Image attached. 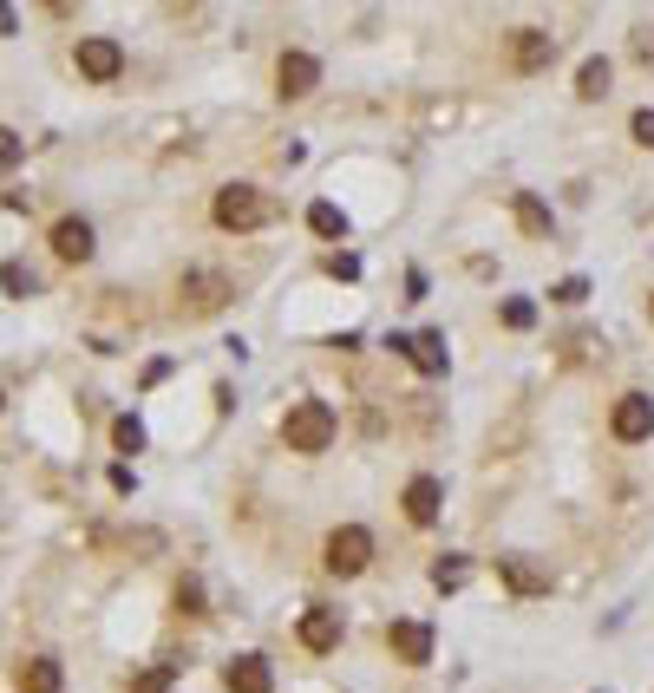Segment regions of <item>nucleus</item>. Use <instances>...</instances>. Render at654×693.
<instances>
[{"label": "nucleus", "instance_id": "1", "mask_svg": "<svg viewBox=\"0 0 654 693\" xmlns=\"http://www.w3.org/2000/svg\"><path fill=\"white\" fill-rule=\"evenodd\" d=\"M334 432H341V419H334V406H328V399H295V406L282 413V445H288V452H301V458L328 452V445H334Z\"/></svg>", "mask_w": 654, "mask_h": 693}, {"label": "nucleus", "instance_id": "2", "mask_svg": "<svg viewBox=\"0 0 654 693\" xmlns=\"http://www.w3.org/2000/svg\"><path fill=\"white\" fill-rule=\"evenodd\" d=\"M210 216H216V229L249 236V229L275 223V196H269V190H255V183H223V190H216V203H210Z\"/></svg>", "mask_w": 654, "mask_h": 693}, {"label": "nucleus", "instance_id": "3", "mask_svg": "<svg viewBox=\"0 0 654 693\" xmlns=\"http://www.w3.org/2000/svg\"><path fill=\"white\" fill-rule=\"evenodd\" d=\"M236 301V282L223 275V268H190L183 282H177V314L183 321H210V314H223Z\"/></svg>", "mask_w": 654, "mask_h": 693}, {"label": "nucleus", "instance_id": "4", "mask_svg": "<svg viewBox=\"0 0 654 693\" xmlns=\"http://www.w3.org/2000/svg\"><path fill=\"white\" fill-rule=\"evenodd\" d=\"M321 563H328V576H360V570L373 563V530H360V524H341V530H328V543H321Z\"/></svg>", "mask_w": 654, "mask_h": 693}, {"label": "nucleus", "instance_id": "5", "mask_svg": "<svg viewBox=\"0 0 654 693\" xmlns=\"http://www.w3.org/2000/svg\"><path fill=\"white\" fill-rule=\"evenodd\" d=\"M72 65H79V79H92V85H111V79L124 72V46H118L111 33H85V39L72 46Z\"/></svg>", "mask_w": 654, "mask_h": 693}, {"label": "nucleus", "instance_id": "6", "mask_svg": "<svg viewBox=\"0 0 654 693\" xmlns=\"http://www.w3.org/2000/svg\"><path fill=\"white\" fill-rule=\"evenodd\" d=\"M609 432H616L622 445H649L654 439V399L649 393H622V399L609 406Z\"/></svg>", "mask_w": 654, "mask_h": 693}, {"label": "nucleus", "instance_id": "7", "mask_svg": "<svg viewBox=\"0 0 654 693\" xmlns=\"http://www.w3.org/2000/svg\"><path fill=\"white\" fill-rule=\"evenodd\" d=\"M550 59H557V33H544V26H518L511 33V65L518 72H550Z\"/></svg>", "mask_w": 654, "mask_h": 693}, {"label": "nucleus", "instance_id": "8", "mask_svg": "<svg viewBox=\"0 0 654 693\" xmlns=\"http://www.w3.org/2000/svg\"><path fill=\"white\" fill-rule=\"evenodd\" d=\"M321 85V59L314 52H282V65H275V92L282 98H308Z\"/></svg>", "mask_w": 654, "mask_h": 693}, {"label": "nucleus", "instance_id": "9", "mask_svg": "<svg viewBox=\"0 0 654 693\" xmlns=\"http://www.w3.org/2000/svg\"><path fill=\"white\" fill-rule=\"evenodd\" d=\"M400 504H406V524H419V530H426V524H439V511H445V485H439L432 471H419V478L406 485V498H400Z\"/></svg>", "mask_w": 654, "mask_h": 693}, {"label": "nucleus", "instance_id": "10", "mask_svg": "<svg viewBox=\"0 0 654 693\" xmlns=\"http://www.w3.org/2000/svg\"><path fill=\"white\" fill-rule=\"evenodd\" d=\"M387 655L406 661V668H426V661H432V629H426V622H393V629H387Z\"/></svg>", "mask_w": 654, "mask_h": 693}, {"label": "nucleus", "instance_id": "11", "mask_svg": "<svg viewBox=\"0 0 654 693\" xmlns=\"http://www.w3.org/2000/svg\"><path fill=\"white\" fill-rule=\"evenodd\" d=\"M92 249H98V242H92V223H85V216H59V223H52V255H59V262H92Z\"/></svg>", "mask_w": 654, "mask_h": 693}, {"label": "nucleus", "instance_id": "12", "mask_svg": "<svg viewBox=\"0 0 654 693\" xmlns=\"http://www.w3.org/2000/svg\"><path fill=\"white\" fill-rule=\"evenodd\" d=\"M341 635H347V629H341V609H308V616H301V648H308V655H334Z\"/></svg>", "mask_w": 654, "mask_h": 693}, {"label": "nucleus", "instance_id": "13", "mask_svg": "<svg viewBox=\"0 0 654 693\" xmlns=\"http://www.w3.org/2000/svg\"><path fill=\"white\" fill-rule=\"evenodd\" d=\"M223 688L229 693H275V668H269L262 655H236V661L223 668Z\"/></svg>", "mask_w": 654, "mask_h": 693}, {"label": "nucleus", "instance_id": "14", "mask_svg": "<svg viewBox=\"0 0 654 693\" xmlns=\"http://www.w3.org/2000/svg\"><path fill=\"white\" fill-rule=\"evenodd\" d=\"M498 576L511 596H550V570H537L531 557H498Z\"/></svg>", "mask_w": 654, "mask_h": 693}, {"label": "nucleus", "instance_id": "15", "mask_svg": "<svg viewBox=\"0 0 654 693\" xmlns=\"http://www.w3.org/2000/svg\"><path fill=\"white\" fill-rule=\"evenodd\" d=\"M511 216H518V229H524L531 242H550V203H544L537 190H518V196H511Z\"/></svg>", "mask_w": 654, "mask_h": 693}, {"label": "nucleus", "instance_id": "16", "mask_svg": "<svg viewBox=\"0 0 654 693\" xmlns=\"http://www.w3.org/2000/svg\"><path fill=\"white\" fill-rule=\"evenodd\" d=\"M406 360H413L426 380H439V373H445V334H439V327L413 334V340H406Z\"/></svg>", "mask_w": 654, "mask_h": 693}, {"label": "nucleus", "instance_id": "17", "mask_svg": "<svg viewBox=\"0 0 654 693\" xmlns=\"http://www.w3.org/2000/svg\"><path fill=\"white\" fill-rule=\"evenodd\" d=\"M59 681H66V668H59L52 655H33V661L20 668V688L26 693H59Z\"/></svg>", "mask_w": 654, "mask_h": 693}, {"label": "nucleus", "instance_id": "18", "mask_svg": "<svg viewBox=\"0 0 654 693\" xmlns=\"http://www.w3.org/2000/svg\"><path fill=\"white\" fill-rule=\"evenodd\" d=\"M609 79H616V72H609V59H583V72H576V98H590V105H596V98H609Z\"/></svg>", "mask_w": 654, "mask_h": 693}, {"label": "nucleus", "instance_id": "19", "mask_svg": "<svg viewBox=\"0 0 654 693\" xmlns=\"http://www.w3.org/2000/svg\"><path fill=\"white\" fill-rule=\"evenodd\" d=\"M308 229H314V236H328V242H334V236H347V210H341V203H328V196H321V203H314V210H308Z\"/></svg>", "mask_w": 654, "mask_h": 693}, {"label": "nucleus", "instance_id": "20", "mask_svg": "<svg viewBox=\"0 0 654 693\" xmlns=\"http://www.w3.org/2000/svg\"><path fill=\"white\" fill-rule=\"evenodd\" d=\"M0 288H7L13 301H26V295H39V275H33L26 262H0Z\"/></svg>", "mask_w": 654, "mask_h": 693}, {"label": "nucleus", "instance_id": "21", "mask_svg": "<svg viewBox=\"0 0 654 693\" xmlns=\"http://www.w3.org/2000/svg\"><path fill=\"white\" fill-rule=\"evenodd\" d=\"M498 321H504L511 334H524V327H537V301H524V295H511V301L498 308Z\"/></svg>", "mask_w": 654, "mask_h": 693}, {"label": "nucleus", "instance_id": "22", "mask_svg": "<svg viewBox=\"0 0 654 693\" xmlns=\"http://www.w3.org/2000/svg\"><path fill=\"white\" fill-rule=\"evenodd\" d=\"M465 576H472L465 557H439V563H432V589H465Z\"/></svg>", "mask_w": 654, "mask_h": 693}, {"label": "nucleus", "instance_id": "23", "mask_svg": "<svg viewBox=\"0 0 654 693\" xmlns=\"http://www.w3.org/2000/svg\"><path fill=\"white\" fill-rule=\"evenodd\" d=\"M170 681H177V661H157L151 674H138V681H131V693H170Z\"/></svg>", "mask_w": 654, "mask_h": 693}, {"label": "nucleus", "instance_id": "24", "mask_svg": "<svg viewBox=\"0 0 654 693\" xmlns=\"http://www.w3.org/2000/svg\"><path fill=\"white\" fill-rule=\"evenodd\" d=\"M550 301H563V308H583V301H590V282H583V275H563V282L550 288Z\"/></svg>", "mask_w": 654, "mask_h": 693}, {"label": "nucleus", "instance_id": "25", "mask_svg": "<svg viewBox=\"0 0 654 693\" xmlns=\"http://www.w3.org/2000/svg\"><path fill=\"white\" fill-rule=\"evenodd\" d=\"M111 445H118V452H144V426H138V419L124 413V419L111 426Z\"/></svg>", "mask_w": 654, "mask_h": 693}, {"label": "nucleus", "instance_id": "26", "mask_svg": "<svg viewBox=\"0 0 654 693\" xmlns=\"http://www.w3.org/2000/svg\"><path fill=\"white\" fill-rule=\"evenodd\" d=\"M177 609H183V616H203V583H197V576L177 583Z\"/></svg>", "mask_w": 654, "mask_h": 693}, {"label": "nucleus", "instance_id": "27", "mask_svg": "<svg viewBox=\"0 0 654 693\" xmlns=\"http://www.w3.org/2000/svg\"><path fill=\"white\" fill-rule=\"evenodd\" d=\"M629 138H635L642 151H654V105H642V111L629 118Z\"/></svg>", "mask_w": 654, "mask_h": 693}, {"label": "nucleus", "instance_id": "28", "mask_svg": "<svg viewBox=\"0 0 654 693\" xmlns=\"http://www.w3.org/2000/svg\"><path fill=\"white\" fill-rule=\"evenodd\" d=\"M20 157H26V144H20V131H7V124H0V170H13Z\"/></svg>", "mask_w": 654, "mask_h": 693}, {"label": "nucleus", "instance_id": "29", "mask_svg": "<svg viewBox=\"0 0 654 693\" xmlns=\"http://www.w3.org/2000/svg\"><path fill=\"white\" fill-rule=\"evenodd\" d=\"M328 275H334V282H354V275H360V262H354V255H328Z\"/></svg>", "mask_w": 654, "mask_h": 693}, {"label": "nucleus", "instance_id": "30", "mask_svg": "<svg viewBox=\"0 0 654 693\" xmlns=\"http://www.w3.org/2000/svg\"><path fill=\"white\" fill-rule=\"evenodd\" d=\"M635 59L654 72V26H642V33H635Z\"/></svg>", "mask_w": 654, "mask_h": 693}, {"label": "nucleus", "instance_id": "31", "mask_svg": "<svg viewBox=\"0 0 654 693\" xmlns=\"http://www.w3.org/2000/svg\"><path fill=\"white\" fill-rule=\"evenodd\" d=\"M111 491H138V471L131 465H111Z\"/></svg>", "mask_w": 654, "mask_h": 693}, {"label": "nucleus", "instance_id": "32", "mask_svg": "<svg viewBox=\"0 0 654 693\" xmlns=\"http://www.w3.org/2000/svg\"><path fill=\"white\" fill-rule=\"evenodd\" d=\"M13 26H20V13H13V7H0V33H13Z\"/></svg>", "mask_w": 654, "mask_h": 693}, {"label": "nucleus", "instance_id": "33", "mask_svg": "<svg viewBox=\"0 0 654 693\" xmlns=\"http://www.w3.org/2000/svg\"><path fill=\"white\" fill-rule=\"evenodd\" d=\"M649 321H654V295H649Z\"/></svg>", "mask_w": 654, "mask_h": 693}, {"label": "nucleus", "instance_id": "34", "mask_svg": "<svg viewBox=\"0 0 654 693\" xmlns=\"http://www.w3.org/2000/svg\"><path fill=\"white\" fill-rule=\"evenodd\" d=\"M0 406H7V393H0Z\"/></svg>", "mask_w": 654, "mask_h": 693}]
</instances>
